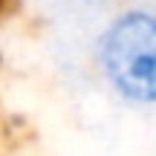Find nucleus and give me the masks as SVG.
<instances>
[{"label": "nucleus", "instance_id": "obj_1", "mask_svg": "<svg viewBox=\"0 0 156 156\" xmlns=\"http://www.w3.org/2000/svg\"><path fill=\"white\" fill-rule=\"evenodd\" d=\"M93 67L119 104L156 110V6H116L95 32Z\"/></svg>", "mask_w": 156, "mask_h": 156}, {"label": "nucleus", "instance_id": "obj_2", "mask_svg": "<svg viewBox=\"0 0 156 156\" xmlns=\"http://www.w3.org/2000/svg\"><path fill=\"white\" fill-rule=\"evenodd\" d=\"M69 3H75V6H90V9H95V6H107V3H119V6H124V3H133V0H69Z\"/></svg>", "mask_w": 156, "mask_h": 156}]
</instances>
